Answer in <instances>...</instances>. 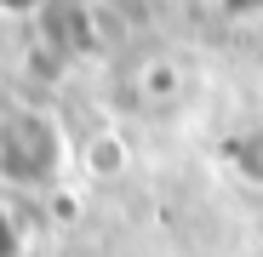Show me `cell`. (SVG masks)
<instances>
[{
    "label": "cell",
    "instance_id": "6da1fadb",
    "mask_svg": "<svg viewBox=\"0 0 263 257\" xmlns=\"http://www.w3.org/2000/svg\"><path fill=\"white\" fill-rule=\"evenodd\" d=\"M63 166V137L46 114H12L0 126V177L6 183H46L52 171Z\"/></svg>",
    "mask_w": 263,
    "mask_h": 257
},
{
    "label": "cell",
    "instance_id": "7a4b0ae2",
    "mask_svg": "<svg viewBox=\"0 0 263 257\" xmlns=\"http://www.w3.org/2000/svg\"><path fill=\"white\" fill-rule=\"evenodd\" d=\"M235 166L246 171L252 183H263V126H252V132L235 143Z\"/></svg>",
    "mask_w": 263,
    "mask_h": 257
}]
</instances>
